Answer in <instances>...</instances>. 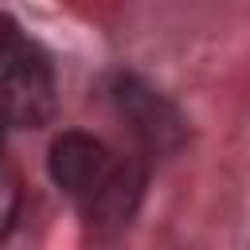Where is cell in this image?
Returning <instances> with one entry per match:
<instances>
[{"mask_svg":"<svg viewBox=\"0 0 250 250\" xmlns=\"http://www.w3.org/2000/svg\"><path fill=\"white\" fill-rule=\"evenodd\" d=\"M0 113L20 129H39L55 113L51 59L20 31L12 16H0Z\"/></svg>","mask_w":250,"mask_h":250,"instance_id":"obj_1","label":"cell"},{"mask_svg":"<svg viewBox=\"0 0 250 250\" xmlns=\"http://www.w3.org/2000/svg\"><path fill=\"white\" fill-rule=\"evenodd\" d=\"M113 102H117V113L133 125V137L152 156H168L184 145V117L168 98H160L137 74H121L113 82Z\"/></svg>","mask_w":250,"mask_h":250,"instance_id":"obj_2","label":"cell"},{"mask_svg":"<svg viewBox=\"0 0 250 250\" xmlns=\"http://www.w3.org/2000/svg\"><path fill=\"white\" fill-rule=\"evenodd\" d=\"M113 164H117V156L109 152V145L94 133H82V129L59 133L47 152V172L70 199H86L109 176Z\"/></svg>","mask_w":250,"mask_h":250,"instance_id":"obj_3","label":"cell"},{"mask_svg":"<svg viewBox=\"0 0 250 250\" xmlns=\"http://www.w3.org/2000/svg\"><path fill=\"white\" fill-rule=\"evenodd\" d=\"M141 195H145V168L137 160H117L109 168V176L78 203H82V215L98 230H113V227H125L137 215Z\"/></svg>","mask_w":250,"mask_h":250,"instance_id":"obj_4","label":"cell"},{"mask_svg":"<svg viewBox=\"0 0 250 250\" xmlns=\"http://www.w3.org/2000/svg\"><path fill=\"white\" fill-rule=\"evenodd\" d=\"M16 215H20V180L8 164H0V238L12 234Z\"/></svg>","mask_w":250,"mask_h":250,"instance_id":"obj_5","label":"cell"},{"mask_svg":"<svg viewBox=\"0 0 250 250\" xmlns=\"http://www.w3.org/2000/svg\"><path fill=\"white\" fill-rule=\"evenodd\" d=\"M4 125H8V121H4V113H0V141H4Z\"/></svg>","mask_w":250,"mask_h":250,"instance_id":"obj_6","label":"cell"}]
</instances>
